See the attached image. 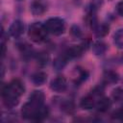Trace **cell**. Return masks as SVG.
Returning <instances> with one entry per match:
<instances>
[{"label": "cell", "mask_w": 123, "mask_h": 123, "mask_svg": "<svg viewBox=\"0 0 123 123\" xmlns=\"http://www.w3.org/2000/svg\"><path fill=\"white\" fill-rule=\"evenodd\" d=\"M48 34L49 33L45 27V24L41 22H34L28 28V37L36 43L43 42L47 38Z\"/></svg>", "instance_id": "6da1fadb"}, {"label": "cell", "mask_w": 123, "mask_h": 123, "mask_svg": "<svg viewBox=\"0 0 123 123\" xmlns=\"http://www.w3.org/2000/svg\"><path fill=\"white\" fill-rule=\"evenodd\" d=\"M44 24H45V27L48 33L54 36H61L62 34L64 33L65 28H66L65 21L62 18L58 17V16L48 18Z\"/></svg>", "instance_id": "7a4b0ae2"}, {"label": "cell", "mask_w": 123, "mask_h": 123, "mask_svg": "<svg viewBox=\"0 0 123 123\" xmlns=\"http://www.w3.org/2000/svg\"><path fill=\"white\" fill-rule=\"evenodd\" d=\"M1 95H2V100L3 104L7 109H12L16 107L19 103V98L20 96L17 95L15 92H13L9 86L8 84H5L1 87Z\"/></svg>", "instance_id": "3957f363"}, {"label": "cell", "mask_w": 123, "mask_h": 123, "mask_svg": "<svg viewBox=\"0 0 123 123\" xmlns=\"http://www.w3.org/2000/svg\"><path fill=\"white\" fill-rule=\"evenodd\" d=\"M40 106H37L34 105L33 103H31L30 101L25 103L21 109V115L24 119H28V120H33L35 121L36 116H37V110Z\"/></svg>", "instance_id": "277c9868"}, {"label": "cell", "mask_w": 123, "mask_h": 123, "mask_svg": "<svg viewBox=\"0 0 123 123\" xmlns=\"http://www.w3.org/2000/svg\"><path fill=\"white\" fill-rule=\"evenodd\" d=\"M48 9V4L45 0H33L30 4V12L35 16L42 15Z\"/></svg>", "instance_id": "5b68a950"}, {"label": "cell", "mask_w": 123, "mask_h": 123, "mask_svg": "<svg viewBox=\"0 0 123 123\" xmlns=\"http://www.w3.org/2000/svg\"><path fill=\"white\" fill-rule=\"evenodd\" d=\"M49 86L51 90L55 92H64L67 88V81L63 76H57L56 78L51 80Z\"/></svg>", "instance_id": "8992f818"}, {"label": "cell", "mask_w": 123, "mask_h": 123, "mask_svg": "<svg viewBox=\"0 0 123 123\" xmlns=\"http://www.w3.org/2000/svg\"><path fill=\"white\" fill-rule=\"evenodd\" d=\"M24 23L19 20V19H16L14 20L9 27V30H8V33L9 35L13 37V38H19L23 34H24Z\"/></svg>", "instance_id": "52a82bcc"}, {"label": "cell", "mask_w": 123, "mask_h": 123, "mask_svg": "<svg viewBox=\"0 0 123 123\" xmlns=\"http://www.w3.org/2000/svg\"><path fill=\"white\" fill-rule=\"evenodd\" d=\"M86 50L85 46L83 44L80 45H71L70 47H68L66 49V51L64 52V56L70 60V59H75V58H79L83 55L84 51Z\"/></svg>", "instance_id": "ba28073f"}, {"label": "cell", "mask_w": 123, "mask_h": 123, "mask_svg": "<svg viewBox=\"0 0 123 123\" xmlns=\"http://www.w3.org/2000/svg\"><path fill=\"white\" fill-rule=\"evenodd\" d=\"M119 81V74L111 69H107L103 73V84L104 85H113Z\"/></svg>", "instance_id": "9c48e42d"}, {"label": "cell", "mask_w": 123, "mask_h": 123, "mask_svg": "<svg viewBox=\"0 0 123 123\" xmlns=\"http://www.w3.org/2000/svg\"><path fill=\"white\" fill-rule=\"evenodd\" d=\"M111 105H112V102H111V98L105 97V96H101L98 99V101L96 102L95 108L100 112H107L111 108Z\"/></svg>", "instance_id": "30bf717a"}, {"label": "cell", "mask_w": 123, "mask_h": 123, "mask_svg": "<svg viewBox=\"0 0 123 123\" xmlns=\"http://www.w3.org/2000/svg\"><path fill=\"white\" fill-rule=\"evenodd\" d=\"M8 86L13 91L15 92L17 95L21 96L24 94L25 92V86L24 84L19 80V79H13L12 80L9 84H8Z\"/></svg>", "instance_id": "8fae6325"}, {"label": "cell", "mask_w": 123, "mask_h": 123, "mask_svg": "<svg viewBox=\"0 0 123 123\" xmlns=\"http://www.w3.org/2000/svg\"><path fill=\"white\" fill-rule=\"evenodd\" d=\"M44 100H45V95L42 90H34L29 96V101L37 106L43 105Z\"/></svg>", "instance_id": "7c38bea8"}, {"label": "cell", "mask_w": 123, "mask_h": 123, "mask_svg": "<svg viewBox=\"0 0 123 123\" xmlns=\"http://www.w3.org/2000/svg\"><path fill=\"white\" fill-rule=\"evenodd\" d=\"M95 104H96V102H95L94 96L92 94H88V95L84 96L80 101V107L86 111L93 109L95 107Z\"/></svg>", "instance_id": "4fadbf2b"}, {"label": "cell", "mask_w": 123, "mask_h": 123, "mask_svg": "<svg viewBox=\"0 0 123 123\" xmlns=\"http://www.w3.org/2000/svg\"><path fill=\"white\" fill-rule=\"evenodd\" d=\"M31 81L35 86H42L47 81V74L44 71H37L31 76Z\"/></svg>", "instance_id": "5bb4252c"}, {"label": "cell", "mask_w": 123, "mask_h": 123, "mask_svg": "<svg viewBox=\"0 0 123 123\" xmlns=\"http://www.w3.org/2000/svg\"><path fill=\"white\" fill-rule=\"evenodd\" d=\"M95 37L98 38H102L104 37H106L109 34L110 31V26L107 23H98L96 25V27L92 30Z\"/></svg>", "instance_id": "9a60e30c"}, {"label": "cell", "mask_w": 123, "mask_h": 123, "mask_svg": "<svg viewBox=\"0 0 123 123\" xmlns=\"http://www.w3.org/2000/svg\"><path fill=\"white\" fill-rule=\"evenodd\" d=\"M108 50V44L103 40H97L92 45V51L96 56H103Z\"/></svg>", "instance_id": "2e32d148"}, {"label": "cell", "mask_w": 123, "mask_h": 123, "mask_svg": "<svg viewBox=\"0 0 123 123\" xmlns=\"http://www.w3.org/2000/svg\"><path fill=\"white\" fill-rule=\"evenodd\" d=\"M17 46H18V49H19L20 53L22 54L23 58L28 59V58H31V57L33 56V54H34L33 49H32L31 45H29L27 42H21V43H18Z\"/></svg>", "instance_id": "e0dca14e"}, {"label": "cell", "mask_w": 123, "mask_h": 123, "mask_svg": "<svg viewBox=\"0 0 123 123\" xmlns=\"http://www.w3.org/2000/svg\"><path fill=\"white\" fill-rule=\"evenodd\" d=\"M67 61H68V59L64 55H62V56L57 57L54 60V62H53V67H54V69L57 70V71H62L65 67V65L67 63Z\"/></svg>", "instance_id": "ac0fdd59"}, {"label": "cell", "mask_w": 123, "mask_h": 123, "mask_svg": "<svg viewBox=\"0 0 123 123\" xmlns=\"http://www.w3.org/2000/svg\"><path fill=\"white\" fill-rule=\"evenodd\" d=\"M49 114H50V111H49L48 107H47V106H45V105L43 104V105H41V106L38 108L35 121H37V122L43 121L44 119H46V118L48 117V115H49Z\"/></svg>", "instance_id": "d6986e66"}, {"label": "cell", "mask_w": 123, "mask_h": 123, "mask_svg": "<svg viewBox=\"0 0 123 123\" xmlns=\"http://www.w3.org/2000/svg\"><path fill=\"white\" fill-rule=\"evenodd\" d=\"M104 0H90L86 7V12L97 13V12L102 8Z\"/></svg>", "instance_id": "ffe728a7"}, {"label": "cell", "mask_w": 123, "mask_h": 123, "mask_svg": "<svg viewBox=\"0 0 123 123\" xmlns=\"http://www.w3.org/2000/svg\"><path fill=\"white\" fill-rule=\"evenodd\" d=\"M35 59L37 62V64H39L40 66H45L48 62H49V55L47 52L45 51H40L37 54H35Z\"/></svg>", "instance_id": "44dd1931"}, {"label": "cell", "mask_w": 123, "mask_h": 123, "mask_svg": "<svg viewBox=\"0 0 123 123\" xmlns=\"http://www.w3.org/2000/svg\"><path fill=\"white\" fill-rule=\"evenodd\" d=\"M113 43L118 49H123V28L115 31L113 34Z\"/></svg>", "instance_id": "7402d4cb"}, {"label": "cell", "mask_w": 123, "mask_h": 123, "mask_svg": "<svg viewBox=\"0 0 123 123\" xmlns=\"http://www.w3.org/2000/svg\"><path fill=\"white\" fill-rule=\"evenodd\" d=\"M111 99L115 103H121L123 102V88L120 86L115 87L111 91Z\"/></svg>", "instance_id": "603a6c76"}, {"label": "cell", "mask_w": 123, "mask_h": 123, "mask_svg": "<svg viewBox=\"0 0 123 123\" xmlns=\"http://www.w3.org/2000/svg\"><path fill=\"white\" fill-rule=\"evenodd\" d=\"M61 109L66 113H73L75 111V105L70 100H64L61 103Z\"/></svg>", "instance_id": "cb8c5ba5"}, {"label": "cell", "mask_w": 123, "mask_h": 123, "mask_svg": "<svg viewBox=\"0 0 123 123\" xmlns=\"http://www.w3.org/2000/svg\"><path fill=\"white\" fill-rule=\"evenodd\" d=\"M82 34L83 33H82V30H81L80 26H78L76 24H74V25L71 26V28H70V35L74 38H80V37H82Z\"/></svg>", "instance_id": "d4e9b609"}, {"label": "cell", "mask_w": 123, "mask_h": 123, "mask_svg": "<svg viewBox=\"0 0 123 123\" xmlns=\"http://www.w3.org/2000/svg\"><path fill=\"white\" fill-rule=\"evenodd\" d=\"M104 90H105V85H98L91 90V94L93 96H100L101 97V96H103Z\"/></svg>", "instance_id": "484cf974"}, {"label": "cell", "mask_w": 123, "mask_h": 123, "mask_svg": "<svg viewBox=\"0 0 123 123\" xmlns=\"http://www.w3.org/2000/svg\"><path fill=\"white\" fill-rule=\"evenodd\" d=\"M88 77V72L85 69H82V70H79V74H78V77H77V80L78 82L82 83L84 81H86Z\"/></svg>", "instance_id": "4316f807"}, {"label": "cell", "mask_w": 123, "mask_h": 123, "mask_svg": "<svg viewBox=\"0 0 123 123\" xmlns=\"http://www.w3.org/2000/svg\"><path fill=\"white\" fill-rule=\"evenodd\" d=\"M115 10H116V12H117L120 16H123V0H122V1H119V2L116 4Z\"/></svg>", "instance_id": "83f0119b"}, {"label": "cell", "mask_w": 123, "mask_h": 123, "mask_svg": "<svg viewBox=\"0 0 123 123\" xmlns=\"http://www.w3.org/2000/svg\"><path fill=\"white\" fill-rule=\"evenodd\" d=\"M113 115H114V117H115V118L120 119V120H122V121H123V107H122L120 110L116 111L113 113Z\"/></svg>", "instance_id": "f1b7e54d"}, {"label": "cell", "mask_w": 123, "mask_h": 123, "mask_svg": "<svg viewBox=\"0 0 123 123\" xmlns=\"http://www.w3.org/2000/svg\"><path fill=\"white\" fill-rule=\"evenodd\" d=\"M17 1H22V0H17Z\"/></svg>", "instance_id": "f546056e"}]
</instances>
